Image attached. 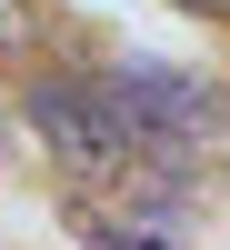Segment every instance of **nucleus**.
<instances>
[{
    "mask_svg": "<svg viewBox=\"0 0 230 250\" xmlns=\"http://www.w3.org/2000/svg\"><path fill=\"white\" fill-rule=\"evenodd\" d=\"M20 110H30L40 150H50L70 180H130L140 160H150V150H140V130L120 120V100L100 90V80H40Z\"/></svg>",
    "mask_w": 230,
    "mask_h": 250,
    "instance_id": "1",
    "label": "nucleus"
},
{
    "mask_svg": "<svg viewBox=\"0 0 230 250\" xmlns=\"http://www.w3.org/2000/svg\"><path fill=\"white\" fill-rule=\"evenodd\" d=\"M100 90L120 100V120L140 130V150H200V140L230 120V100L210 80L170 70V60H120V70H100Z\"/></svg>",
    "mask_w": 230,
    "mask_h": 250,
    "instance_id": "2",
    "label": "nucleus"
},
{
    "mask_svg": "<svg viewBox=\"0 0 230 250\" xmlns=\"http://www.w3.org/2000/svg\"><path fill=\"white\" fill-rule=\"evenodd\" d=\"M70 230L90 250H180L170 230H150V220H130V210H100V200H70Z\"/></svg>",
    "mask_w": 230,
    "mask_h": 250,
    "instance_id": "3",
    "label": "nucleus"
},
{
    "mask_svg": "<svg viewBox=\"0 0 230 250\" xmlns=\"http://www.w3.org/2000/svg\"><path fill=\"white\" fill-rule=\"evenodd\" d=\"M40 50V0H0V60Z\"/></svg>",
    "mask_w": 230,
    "mask_h": 250,
    "instance_id": "4",
    "label": "nucleus"
},
{
    "mask_svg": "<svg viewBox=\"0 0 230 250\" xmlns=\"http://www.w3.org/2000/svg\"><path fill=\"white\" fill-rule=\"evenodd\" d=\"M180 10H200V20H230V0H180Z\"/></svg>",
    "mask_w": 230,
    "mask_h": 250,
    "instance_id": "5",
    "label": "nucleus"
},
{
    "mask_svg": "<svg viewBox=\"0 0 230 250\" xmlns=\"http://www.w3.org/2000/svg\"><path fill=\"white\" fill-rule=\"evenodd\" d=\"M0 160H10V120H0Z\"/></svg>",
    "mask_w": 230,
    "mask_h": 250,
    "instance_id": "6",
    "label": "nucleus"
}]
</instances>
